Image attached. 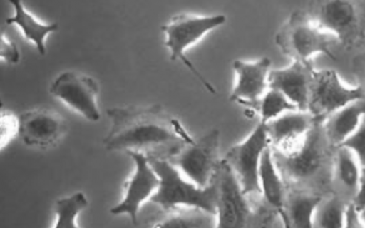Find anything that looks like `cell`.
Returning a JSON list of instances; mask_svg holds the SVG:
<instances>
[{"label": "cell", "instance_id": "obj_1", "mask_svg": "<svg viewBox=\"0 0 365 228\" xmlns=\"http://www.w3.org/2000/svg\"><path fill=\"white\" fill-rule=\"evenodd\" d=\"M110 128L103 140L108 151H135L148 159L170 160L193 139L162 105L111 108Z\"/></svg>", "mask_w": 365, "mask_h": 228}, {"label": "cell", "instance_id": "obj_2", "mask_svg": "<svg viewBox=\"0 0 365 228\" xmlns=\"http://www.w3.org/2000/svg\"><path fill=\"white\" fill-rule=\"evenodd\" d=\"M160 179L158 190L150 202L163 210L197 209L215 217L218 190L215 180L208 187H198L184 175L170 161L150 159Z\"/></svg>", "mask_w": 365, "mask_h": 228}, {"label": "cell", "instance_id": "obj_3", "mask_svg": "<svg viewBox=\"0 0 365 228\" xmlns=\"http://www.w3.org/2000/svg\"><path fill=\"white\" fill-rule=\"evenodd\" d=\"M279 50L292 61L312 62L319 54L335 59L332 47L338 44L335 37L314 23L307 11H296L276 34Z\"/></svg>", "mask_w": 365, "mask_h": 228}, {"label": "cell", "instance_id": "obj_4", "mask_svg": "<svg viewBox=\"0 0 365 228\" xmlns=\"http://www.w3.org/2000/svg\"><path fill=\"white\" fill-rule=\"evenodd\" d=\"M308 16L322 31L345 48L356 47L365 36V9L361 2L347 0L311 3Z\"/></svg>", "mask_w": 365, "mask_h": 228}, {"label": "cell", "instance_id": "obj_5", "mask_svg": "<svg viewBox=\"0 0 365 228\" xmlns=\"http://www.w3.org/2000/svg\"><path fill=\"white\" fill-rule=\"evenodd\" d=\"M331 147L317 122L298 150L288 155L273 152L277 167L284 182L305 185L316 181L324 171Z\"/></svg>", "mask_w": 365, "mask_h": 228}, {"label": "cell", "instance_id": "obj_6", "mask_svg": "<svg viewBox=\"0 0 365 228\" xmlns=\"http://www.w3.org/2000/svg\"><path fill=\"white\" fill-rule=\"evenodd\" d=\"M225 21L227 17L224 14L202 16L182 14L174 16L170 23L161 27L165 34V44L170 48L171 61L181 60L211 93H216L215 88L185 56V51L210 31L221 27Z\"/></svg>", "mask_w": 365, "mask_h": 228}, {"label": "cell", "instance_id": "obj_7", "mask_svg": "<svg viewBox=\"0 0 365 228\" xmlns=\"http://www.w3.org/2000/svg\"><path fill=\"white\" fill-rule=\"evenodd\" d=\"M361 99H365L361 88L345 85L336 71L315 70L311 81L307 111L316 122L322 123L336 110Z\"/></svg>", "mask_w": 365, "mask_h": 228}, {"label": "cell", "instance_id": "obj_8", "mask_svg": "<svg viewBox=\"0 0 365 228\" xmlns=\"http://www.w3.org/2000/svg\"><path fill=\"white\" fill-rule=\"evenodd\" d=\"M219 130H212L188 142L168 161L191 182L205 188L212 182L219 165Z\"/></svg>", "mask_w": 365, "mask_h": 228}, {"label": "cell", "instance_id": "obj_9", "mask_svg": "<svg viewBox=\"0 0 365 228\" xmlns=\"http://www.w3.org/2000/svg\"><path fill=\"white\" fill-rule=\"evenodd\" d=\"M270 147L265 125L259 122L250 135L233 145L222 159L235 174L247 197L261 194L259 168L262 154Z\"/></svg>", "mask_w": 365, "mask_h": 228}, {"label": "cell", "instance_id": "obj_10", "mask_svg": "<svg viewBox=\"0 0 365 228\" xmlns=\"http://www.w3.org/2000/svg\"><path fill=\"white\" fill-rule=\"evenodd\" d=\"M214 180L218 190L215 228H244L250 215L248 197L224 160L220 161Z\"/></svg>", "mask_w": 365, "mask_h": 228}, {"label": "cell", "instance_id": "obj_11", "mask_svg": "<svg viewBox=\"0 0 365 228\" xmlns=\"http://www.w3.org/2000/svg\"><path fill=\"white\" fill-rule=\"evenodd\" d=\"M128 155L135 164V170L125 182L124 198L110 209L113 216L127 215L134 225L138 224V214L143 204L151 199L158 190L160 179L143 153L128 151Z\"/></svg>", "mask_w": 365, "mask_h": 228}, {"label": "cell", "instance_id": "obj_12", "mask_svg": "<svg viewBox=\"0 0 365 228\" xmlns=\"http://www.w3.org/2000/svg\"><path fill=\"white\" fill-rule=\"evenodd\" d=\"M50 93L91 122L100 120L96 98L98 84L93 77L77 71H66L51 83Z\"/></svg>", "mask_w": 365, "mask_h": 228}, {"label": "cell", "instance_id": "obj_13", "mask_svg": "<svg viewBox=\"0 0 365 228\" xmlns=\"http://www.w3.org/2000/svg\"><path fill=\"white\" fill-rule=\"evenodd\" d=\"M19 136L26 145L48 148L56 145L67 131V123L56 111L36 108L19 117Z\"/></svg>", "mask_w": 365, "mask_h": 228}, {"label": "cell", "instance_id": "obj_14", "mask_svg": "<svg viewBox=\"0 0 365 228\" xmlns=\"http://www.w3.org/2000/svg\"><path fill=\"white\" fill-rule=\"evenodd\" d=\"M272 62L268 57L255 61L236 60L233 63L236 82L230 96V101L256 108L262 97L269 88V74Z\"/></svg>", "mask_w": 365, "mask_h": 228}, {"label": "cell", "instance_id": "obj_15", "mask_svg": "<svg viewBox=\"0 0 365 228\" xmlns=\"http://www.w3.org/2000/svg\"><path fill=\"white\" fill-rule=\"evenodd\" d=\"M316 123L308 111L294 110L264 124L271 150L282 155L293 153L301 147Z\"/></svg>", "mask_w": 365, "mask_h": 228}, {"label": "cell", "instance_id": "obj_16", "mask_svg": "<svg viewBox=\"0 0 365 228\" xmlns=\"http://www.w3.org/2000/svg\"><path fill=\"white\" fill-rule=\"evenodd\" d=\"M314 71L312 62L302 61H292L282 68H272L268 80L269 88L284 94L299 110L307 111Z\"/></svg>", "mask_w": 365, "mask_h": 228}, {"label": "cell", "instance_id": "obj_17", "mask_svg": "<svg viewBox=\"0 0 365 228\" xmlns=\"http://www.w3.org/2000/svg\"><path fill=\"white\" fill-rule=\"evenodd\" d=\"M364 117L365 99L350 103L327 117L322 127L331 147H341L358 130Z\"/></svg>", "mask_w": 365, "mask_h": 228}, {"label": "cell", "instance_id": "obj_18", "mask_svg": "<svg viewBox=\"0 0 365 228\" xmlns=\"http://www.w3.org/2000/svg\"><path fill=\"white\" fill-rule=\"evenodd\" d=\"M322 197L304 190H293L287 193L281 214L282 221L289 228H314V217Z\"/></svg>", "mask_w": 365, "mask_h": 228}, {"label": "cell", "instance_id": "obj_19", "mask_svg": "<svg viewBox=\"0 0 365 228\" xmlns=\"http://www.w3.org/2000/svg\"><path fill=\"white\" fill-rule=\"evenodd\" d=\"M259 187L265 202L281 215L287 192L270 147L262 156L259 168Z\"/></svg>", "mask_w": 365, "mask_h": 228}, {"label": "cell", "instance_id": "obj_20", "mask_svg": "<svg viewBox=\"0 0 365 228\" xmlns=\"http://www.w3.org/2000/svg\"><path fill=\"white\" fill-rule=\"evenodd\" d=\"M361 170V165L352 151L345 147L335 148L331 176L336 187L352 197V201L358 190Z\"/></svg>", "mask_w": 365, "mask_h": 228}, {"label": "cell", "instance_id": "obj_21", "mask_svg": "<svg viewBox=\"0 0 365 228\" xmlns=\"http://www.w3.org/2000/svg\"><path fill=\"white\" fill-rule=\"evenodd\" d=\"M10 3L14 9V14L7 19L8 24L19 26L26 38L34 42L38 53L41 56H45L47 51L45 46L46 37L58 30V23L45 24L29 13L22 2L19 0H11Z\"/></svg>", "mask_w": 365, "mask_h": 228}, {"label": "cell", "instance_id": "obj_22", "mask_svg": "<svg viewBox=\"0 0 365 228\" xmlns=\"http://www.w3.org/2000/svg\"><path fill=\"white\" fill-rule=\"evenodd\" d=\"M145 228H215V217L197 209L165 211Z\"/></svg>", "mask_w": 365, "mask_h": 228}, {"label": "cell", "instance_id": "obj_23", "mask_svg": "<svg viewBox=\"0 0 365 228\" xmlns=\"http://www.w3.org/2000/svg\"><path fill=\"white\" fill-rule=\"evenodd\" d=\"M348 204L336 194L322 197L314 217V228H344Z\"/></svg>", "mask_w": 365, "mask_h": 228}, {"label": "cell", "instance_id": "obj_24", "mask_svg": "<svg viewBox=\"0 0 365 228\" xmlns=\"http://www.w3.org/2000/svg\"><path fill=\"white\" fill-rule=\"evenodd\" d=\"M88 205L87 197L82 191L57 200L54 205L56 222L53 228H81L77 224V218Z\"/></svg>", "mask_w": 365, "mask_h": 228}, {"label": "cell", "instance_id": "obj_25", "mask_svg": "<svg viewBox=\"0 0 365 228\" xmlns=\"http://www.w3.org/2000/svg\"><path fill=\"white\" fill-rule=\"evenodd\" d=\"M258 111L259 122L267 124L289 111L299 110L296 105L279 91L268 88L255 108Z\"/></svg>", "mask_w": 365, "mask_h": 228}, {"label": "cell", "instance_id": "obj_26", "mask_svg": "<svg viewBox=\"0 0 365 228\" xmlns=\"http://www.w3.org/2000/svg\"><path fill=\"white\" fill-rule=\"evenodd\" d=\"M0 147H6L19 133V117L11 111L2 110L0 120Z\"/></svg>", "mask_w": 365, "mask_h": 228}, {"label": "cell", "instance_id": "obj_27", "mask_svg": "<svg viewBox=\"0 0 365 228\" xmlns=\"http://www.w3.org/2000/svg\"><path fill=\"white\" fill-rule=\"evenodd\" d=\"M352 151L358 158L361 167H365V117L358 130L341 145Z\"/></svg>", "mask_w": 365, "mask_h": 228}, {"label": "cell", "instance_id": "obj_28", "mask_svg": "<svg viewBox=\"0 0 365 228\" xmlns=\"http://www.w3.org/2000/svg\"><path fill=\"white\" fill-rule=\"evenodd\" d=\"M0 56L6 62L11 64H16L20 59V53L17 45L8 37L5 36L4 33L1 34V43H0Z\"/></svg>", "mask_w": 365, "mask_h": 228}, {"label": "cell", "instance_id": "obj_29", "mask_svg": "<svg viewBox=\"0 0 365 228\" xmlns=\"http://www.w3.org/2000/svg\"><path fill=\"white\" fill-rule=\"evenodd\" d=\"M344 228H365V219L352 204H348Z\"/></svg>", "mask_w": 365, "mask_h": 228}, {"label": "cell", "instance_id": "obj_30", "mask_svg": "<svg viewBox=\"0 0 365 228\" xmlns=\"http://www.w3.org/2000/svg\"><path fill=\"white\" fill-rule=\"evenodd\" d=\"M353 70L358 81V87L361 88L365 97V51L354 60Z\"/></svg>", "mask_w": 365, "mask_h": 228}, {"label": "cell", "instance_id": "obj_31", "mask_svg": "<svg viewBox=\"0 0 365 228\" xmlns=\"http://www.w3.org/2000/svg\"><path fill=\"white\" fill-rule=\"evenodd\" d=\"M359 211L362 213L365 211V167H362L361 178H359L358 190L354 197L352 202H351Z\"/></svg>", "mask_w": 365, "mask_h": 228}, {"label": "cell", "instance_id": "obj_32", "mask_svg": "<svg viewBox=\"0 0 365 228\" xmlns=\"http://www.w3.org/2000/svg\"><path fill=\"white\" fill-rule=\"evenodd\" d=\"M361 214H362V216H364V219H365V211H364V212H362Z\"/></svg>", "mask_w": 365, "mask_h": 228}]
</instances>
